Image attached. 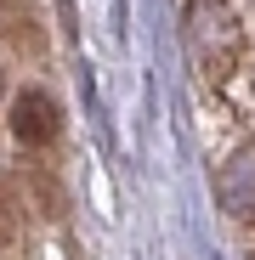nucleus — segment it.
I'll use <instances>...</instances> for the list:
<instances>
[{"mask_svg": "<svg viewBox=\"0 0 255 260\" xmlns=\"http://www.w3.org/2000/svg\"><path fill=\"white\" fill-rule=\"evenodd\" d=\"M12 136L23 147H51L63 136V108L46 96V91H23L12 102Z\"/></svg>", "mask_w": 255, "mask_h": 260, "instance_id": "nucleus-1", "label": "nucleus"}]
</instances>
